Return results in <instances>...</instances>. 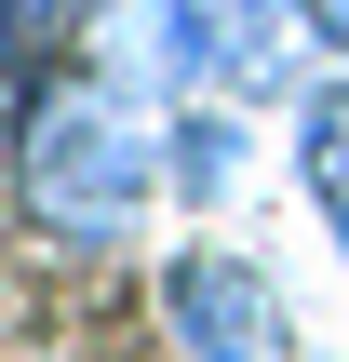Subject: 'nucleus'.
<instances>
[{
  "instance_id": "obj_3",
  "label": "nucleus",
  "mask_w": 349,
  "mask_h": 362,
  "mask_svg": "<svg viewBox=\"0 0 349 362\" xmlns=\"http://www.w3.org/2000/svg\"><path fill=\"white\" fill-rule=\"evenodd\" d=\"M161 336H175V362H296V309L256 255L175 242L161 255Z\"/></svg>"
},
{
  "instance_id": "obj_2",
  "label": "nucleus",
  "mask_w": 349,
  "mask_h": 362,
  "mask_svg": "<svg viewBox=\"0 0 349 362\" xmlns=\"http://www.w3.org/2000/svg\"><path fill=\"white\" fill-rule=\"evenodd\" d=\"M309 54H323V0H148V67L175 94L269 107L309 81Z\"/></svg>"
},
{
  "instance_id": "obj_4",
  "label": "nucleus",
  "mask_w": 349,
  "mask_h": 362,
  "mask_svg": "<svg viewBox=\"0 0 349 362\" xmlns=\"http://www.w3.org/2000/svg\"><path fill=\"white\" fill-rule=\"evenodd\" d=\"M296 188H309V215L336 228V255H349V67L296 81Z\"/></svg>"
},
{
  "instance_id": "obj_6",
  "label": "nucleus",
  "mask_w": 349,
  "mask_h": 362,
  "mask_svg": "<svg viewBox=\"0 0 349 362\" xmlns=\"http://www.w3.org/2000/svg\"><path fill=\"white\" fill-rule=\"evenodd\" d=\"M0 13H27V27H67V13H81V0H0Z\"/></svg>"
},
{
  "instance_id": "obj_7",
  "label": "nucleus",
  "mask_w": 349,
  "mask_h": 362,
  "mask_svg": "<svg viewBox=\"0 0 349 362\" xmlns=\"http://www.w3.org/2000/svg\"><path fill=\"white\" fill-rule=\"evenodd\" d=\"M323 54H349V0H323Z\"/></svg>"
},
{
  "instance_id": "obj_5",
  "label": "nucleus",
  "mask_w": 349,
  "mask_h": 362,
  "mask_svg": "<svg viewBox=\"0 0 349 362\" xmlns=\"http://www.w3.org/2000/svg\"><path fill=\"white\" fill-rule=\"evenodd\" d=\"M161 175H175V202H229V188H242V107H229V94H175Z\"/></svg>"
},
{
  "instance_id": "obj_1",
  "label": "nucleus",
  "mask_w": 349,
  "mask_h": 362,
  "mask_svg": "<svg viewBox=\"0 0 349 362\" xmlns=\"http://www.w3.org/2000/svg\"><path fill=\"white\" fill-rule=\"evenodd\" d=\"M161 134L135 121L121 81L94 67H40V94L13 107V215L54 242V255H121L161 202Z\"/></svg>"
}]
</instances>
